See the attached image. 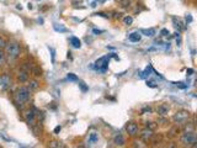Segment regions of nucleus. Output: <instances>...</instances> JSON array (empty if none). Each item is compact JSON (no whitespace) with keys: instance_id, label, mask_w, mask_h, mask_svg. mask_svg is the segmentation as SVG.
<instances>
[{"instance_id":"obj_1","label":"nucleus","mask_w":197,"mask_h":148,"mask_svg":"<svg viewBox=\"0 0 197 148\" xmlns=\"http://www.w3.org/2000/svg\"><path fill=\"white\" fill-rule=\"evenodd\" d=\"M30 89L26 88V87H20L15 93H14V101L17 106L20 107H23L26 104L29 102L30 100Z\"/></svg>"},{"instance_id":"obj_2","label":"nucleus","mask_w":197,"mask_h":148,"mask_svg":"<svg viewBox=\"0 0 197 148\" xmlns=\"http://www.w3.org/2000/svg\"><path fill=\"white\" fill-rule=\"evenodd\" d=\"M5 57L9 59V61H16L20 55H21V47H20V43L15 42V41H11L9 43H6L5 46Z\"/></svg>"},{"instance_id":"obj_3","label":"nucleus","mask_w":197,"mask_h":148,"mask_svg":"<svg viewBox=\"0 0 197 148\" xmlns=\"http://www.w3.org/2000/svg\"><path fill=\"white\" fill-rule=\"evenodd\" d=\"M190 117V112L186 111V110H181V111H177L176 114H174L173 116V121L175 124H183L185 121H187Z\"/></svg>"},{"instance_id":"obj_4","label":"nucleus","mask_w":197,"mask_h":148,"mask_svg":"<svg viewBox=\"0 0 197 148\" xmlns=\"http://www.w3.org/2000/svg\"><path fill=\"white\" fill-rule=\"evenodd\" d=\"M181 142L186 146H190L192 143H196V134L193 131H186L185 133H182L181 136Z\"/></svg>"},{"instance_id":"obj_5","label":"nucleus","mask_w":197,"mask_h":148,"mask_svg":"<svg viewBox=\"0 0 197 148\" xmlns=\"http://www.w3.org/2000/svg\"><path fill=\"white\" fill-rule=\"evenodd\" d=\"M109 59H110V57H101V58H99L96 61V63H95V67L99 71L105 72L107 69V67H109Z\"/></svg>"},{"instance_id":"obj_6","label":"nucleus","mask_w":197,"mask_h":148,"mask_svg":"<svg viewBox=\"0 0 197 148\" xmlns=\"http://www.w3.org/2000/svg\"><path fill=\"white\" fill-rule=\"evenodd\" d=\"M25 118H26V122H27L29 125L33 126L35 125V121H36V112H35V110L33 109H30V110L26 111Z\"/></svg>"},{"instance_id":"obj_7","label":"nucleus","mask_w":197,"mask_h":148,"mask_svg":"<svg viewBox=\"0 0 197 148\" xmlns=\"http://www.w3.org/2000/svg\"><path fill=\"white\" fill-rule=\"evenodd\" d=\"M29 77H30V71H26L23 68H21L17 73V80L20 83H25L29 80Z\"/></svg>"},{"instance_id":"obj_8","label":"nucleus","mask_w":197,"mask_h":148,"mask_svg":"<svg viewBox=\"0 0 197 148\" xmlns=\"http://www.w3.org/2000/svg\"><path fill=\"white\" fill-rule=\"evenodd\" d=\"M126 131H127V133L129 134V136H136V134L138 133V126H137V124L128 122L126 125Z\"/></svg>"},{"instance_id":"obj_9","label":"nucleus","mask_w":197,"mask_h":148,"mask_svg":"<svg viewBox=\"0 0 197 148\" xmlns=\"http://www.w3.org/2000/svg\"><path fill=\"white\" fill-rule=\"evenodd\" d=\"M0 80H2V84H0V87H2L4 90H6L11 85V80H10V77L8 74L2 75V77H0Z\"/></svg>"},{"instance_id":"obj_10","label":"nucleus","mask_w":197,"mask_h":148,"mask_svg":"<svg viewBox=\"0 0 197 148\" xmlns=\"http://www.w3.org/2000/svg\"><path fill=\"white\" fill-rule=\"evenodd\" d=\"M169 110H170V106H169L168 104H162V105H159V106L156 107V112L159 114L160 116H165V115H168Z\"/></svg>"},{"instance_id":"obj_11","label":"nucleus","mask_w":197,"mask_h":148,"mask_svg":"<svg viewBox=\"0 0 197 148\" xmlns=\"http://www.w3.org/2000/svg\"><path fill=\"white\" fill-rule=\"evenodd\" d=\"M153 130L152 128H144L143 131H142V133H140V137H142V140L143 141H148V140H150L152 137H153Z\"/></svg>"},{"instance_id":"obj_12","label":"nucleus","mask_w":197,"mask_h":148,"mask_svg":"<svg viewBox=\"0 0 197 148\" xmlns=\"http://www.w3.org/2000/svg\"><path fill=\"white\" fill-rule=\"evenodd\" d=\"M113 143L117 146H123L125 144V137L122 136L121 133H117L116 136L113 137Z\"/></svg>"},{"instance_id":"obj_13","label":"nucleus","mask_w":197,"mask_h":148,"mask_svg":"<svg viewBox=\"0 0 197 148\" xmlns=\"http://www.w3.org/2000/svg\"><path fill=\"white\" fill-rule=\"evenodd\" d=\"M173 24H174V27L176 29V30H179V31H181V30H183L185 27H183V24H182V21L180 20V19H177V17H173Z\"/></svg>"},{"instance_id":"obj_14","label":"nucleus","mask_w":197,"mask_h":148,"mask_svg":"<svg viewBox=\"0 0 197 148\" xmlns=\"http://www.w3.org/2000/svg\"><path fill=\"white\" fill-rule=\"evenodd\" d=\"M140 33L139 32H132L129 36H128V39L131 42H139L140 41Z\"/></svg>"},{"instance_id":"obj_15","label":"nucleus","mask_w":197,"mask_h":148,"mask_svg":"<svg viewBox=\"0 0 197 148\" xmlns=\"http://www.w3.org/2000/svg\"><path fill=\"white\" fill-rule=\"evenodd\" d=\"M70 43L74 48H80L82 47V42H80V39L76 38V37H70Z\"/></svg>"},{"instance_id":"obj_16","label":"nucleus","mask_w":197,"mask_h":148,"mask_svg":"<svg viewBox=\"0 0 197 148\" xmlns=\"http://www.w3.org/2000/svg\"><path fill=\"white\" fill-rule=\"evenodd\" d=\"M140 32L144 33L146 36H148V37H153V36L155 35V30H154V29H149V30L143 29V30H140Z\"/></svg>"},{"instance_id":"obj_17","label":"nucleus","mask_w":197,"mask_h":148,"mask_svg":"<svg viewBox=\"0 0 197 148\" xmlns=\"http://www.w3.org/2000/svg\"><path fill=\"white\" fill-rule=\"evenodd\" d=\"M38 87H39V84H38V82L37 80H31V82L29 83V89H30V91L31 90H36V89H38Z\"/></svg>"},{"instance_id":"obj_18","label":"nucleus","mask_w":197,"mask_h":148,"mask_svg":"<svg viewBox=\"0 0 197 148\" xmlns=\"http://www.w3.org/2000/svg\"><path fill=\"white\" fill-rule=\"evenodd\" d=\"M53 27H54V30L58 31V32H67V31H68V30L65 29L62 24H59V25H58V24H54V25H53Z\"/></svg>"},{"instance_id":"obj_19","label":"nucleus","mask_w":197,"mask_h":148,"mask_svg":"<svg viewBox=\"0 0 197 148\" xmlns=\"http://www.w3.org/2000/svg\"><path fill=\"white\" fill-rule=\"evenodd\" d=\"M5 59H6L5 53H4V51L2 48H0V67H3L5 64Z\"/></svg>"},{"instance_id":"obj_20","label":"nucleus","mask_w":197,"mask_h":148,"mask_svg":"<svg viewBox=\"0 0 197 148\" xmlns=\"http://www.w3.org/2000/svg\"><path fill=\"white\" fill-rule=\"evenodd\" d=\"M97 140H99L97 133H91V134H90V137H89V143H95Z\"/></svg>"},{"instance_id":"obj_21","label":"nucleus","mask_w":197,"mask_h":148,"mask_svg":"<svg viewBox=\"0 0 197 148\" xmlns=\"http://www.w3.org/2000/svg\"><path fill=\"white\" fill-rule=\"evenodd\" d=\"M32 72H33V75H36V77H41L42 75V71H41L39 67H35V68L32 69Z\"/></svg>"},{"instance_id":"obj_22","label":"nucleus","mask_w":197,"mask_h":148,"mask_svg":"<svg viewBox=\"0 0 197 148\" xmlns=\"http://www.w3.org/2000/svg\"><path fill=\"white\" fill-rule=\"evenodd\" d=\"M117 2L120 3V5L123 6V8H128L129 4H131V0H117Z\"/></svg>"},{"instance_id":"obj_23","label":"nucleus","mask_w":197,"mask_h":148,"mask_svg":"<svg viewBox=\"0 0 197 148\" xmlns=\"http://www.w3.org/2000/svg\"><path fill=\"white\" fill-rule=\"evenodd\" d=\"M152 71H153V68H152V65H149V67H147V69L144 71V73H143V78H146V77H149L150 75V73H152Z\"/></svg>"},{"instance_id":"obj_24","label":"nucleus","mask_w":197,"mask_h":148,"mask_svg":"<svg viewBox=\"0 0 197 148\" xmlns=\"http://www.w3.org/2000/svg\"><path fill=\"white\" fill-rule=\"evenodd\" d=\"M49 147H52V148H58V147H63V144H60V143L57 142V141H52V142H49Z\"/></svg>"},{"instance_id":"obj_25","label":"nucleus","mask_w":197,"mask_h":148,"mask_svg":"<svg viewBox=\"0 0 197 148\" xmlns=\"http://www.w3.org/2000/svg\"><path fill=\"white\" fill-rule=\"evenodd\" d=\"M123 22H125V25H131L133 22V19L131 17V16H125L123 17Z\"/></svg>"},{"instance_id":"obj_26","label":"nucleus","mask_w":197,"mask_h":148,"mask_svg":"<svg viewBox=\"0 0 197 148\" xmlns=\"http://www.w3.org/2000/svg\"><path fill=\"white\" fill-rule=\"evenodd\" d=\"M68 79H69V80H73V82H79L78 77H76L74 73H69V74H68Z\"/></svg>"},{"instance_id":"obj_27","label":"nucleus","mask_w":197,"mask_h":148,"mask_svg":"<svg viewBox=\"0 0 197 148\" xmlns=\"http://www.w3.org/2000/svg\"><path fill=\"white\" fill-rule=\"evenodd\" d=\"M6 43H8V42L5 41V38H4V37H2V36H0V48H2V49H3V48H5Z\"/></svg>"},{"instance_id":"obj_28","label":"nucleus","mask_w":197,"mask_h":148,"mask_svg":"<svg viewBox=\"0 0 197 148\" xmlns=\"http://www.w3.org/2000/svg\"><path fill=\"white\" fill-rule=\"evenodd\" d=\"M147 112H148V114L152 112V109H150V107H148V106H147V107H144V109L142 110V115H143V114H147Z\"/></svg>"},{"instance_id":"obj_29","label":"nucleus","mask_w":197,"mask_h":148,"mask_svg":"<svg viewBox=\"0 0 197 148\" xmlns=\"http://www.w3.org/2000/svg\"><path fill=\"white\" fill-rule=\"evenodd\" d=\"M79 85L82 87V89H83V91H86L88 90V87L85 85V83H83V82H79Z\"/></svg>"},{"instance_id":"obj_30","label":"nucleus","mask_w":197,"mask_h":148,"mask_svg":"<svg viewBox=\"0 0 197 148\" xmlns=\"http://www.w3.org/2000/svg\"><path fill=\"white\" fill-rule=\"evenodd\" d=\"M160 33H162V36H168V35H169V31H168L166 29H163V30L160 31Z\"/></svg>"},{"instance_id":"obj_31","label":"nucleus","mask_w":197,"mask_h":148,"mask_svg":"<svg viewBox=\"0 0 197 148\" xmlns=\"http://www.w3.org/2000/svg\"><path fill=\"white\" fill-rule=\"evenodd\" d=\"M96 16H102V17H109V15L106 14H103V12H97V14H95Z\"/></svg>"},{"instance_id":"obj_32","label":"nucleus","mask_w":197,"mask_h":148,"mask_svg":"<svg viewBox=\"0 0 197 148\" xmlns=\"http://www.w3.org/2000/svg\"><path fill=\"white\" fill-rule=\"evenodd\" d=\"M147 85H148V87H150V88H155V87H156V85L153 83V82H147Z\"/></svg>"},{"instance_id":"obj_33","label":"nucleus","mask_w":197,"mask_h":148,"mask_svg":"<svg viewBox=\"0 0 197 148\" xmlns=\"http://www.w3.org/2000/svg\"><path fill=\"white\" fill-rule=\"evenodd\" d=\"M49 51L52 52V61L54 62V49H53V48H49Z\"/></svg>"},{"instance_id":"obj_34","label":"nucleus","mask_w":197,"mask_h":148,"mask_svg":"<svg viewBox=\"0 0 197 148\" xmlns=\"http://www.w3.org/2000/svg\"><path fill=\"white\" fill-rule=\"evenodd\" d=\"M59 132H60V126H57V127L54 128V133H57V134H58Z\"/></svg>"},{"instance_id":"obj_35","label":"nucleus","mask_w":197,"mask_h":148,"mask_svg":"<svg viewBox=\"0 0 197 148\" xmlns=\"http://www.w3.org/2000/svg\"><path fill=\"white\" fill-rule=\"evenodd\" d=\"M93 32H94V33H102L103 31H101V30H94Z\"/></svg>"},{"instance_id":"obj_36","label":"nucleus","mask_w":197,"mask_h":148,"mask_svg":"<svg viewBox=\"0 0 197 148\" xmlns=\"http://www.w3.org/2000/svg\"><path fill=\"white\" fill-rule=\"evenodd\" d=\"M187 73H189V75H191L193 73V69H187Z\"/></svg>"},{"instance_id":"obj_37","label":"nucleus","mask_w":197,"mask_h":148,"mask_svg":"<svg viewBox=\"0 0 197 148\" xmlns=\"http://www.w3.org/2000/svg\"><path fill=\"white\" fill-rule=\"evenodd\" d=\"M16 8H17V9H19V10H21V9H22V6H21V5H20V4H17V6H16Z\"/></svg>"},{"instance_id":"obj_38","label":"nucleus","mask_w":197,"mask_h":148,"mask_svg":"<svg viewBox=\"0 0 197 148\" xmlns=\"http://www.w3.org/2000/svg\"><path fill=\"white\" fill-rule=\"evenodd\" d=\"M27 8L31 10V9H32V4H29V5H27Z\"/></svg>"},{"instance_id":"obj_39","label":"nucleus","mask_w":197,"mask_h":148,"mask_svg":"<svg viewBox=\"0 0 197 148\" xmlns=\"http://www.w3.org/2000/svg\"><path fill=\"white\" fill-rule=\"evenodd\" d=\"M0 84H2V80H0Z\"/></svg>"}]
</instances>
